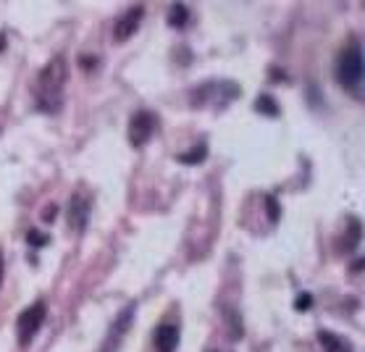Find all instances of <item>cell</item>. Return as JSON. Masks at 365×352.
<instances>
[{"mask_svg": "<svg viewBox=\"0 0 365 352\" xmlns=\"http://www.w3.org/2000/svg\"><path fill=\"white\" fill-rule=\"evenodd\" d=\"M142 16H144V6H134V8H129L124 16H118L116 24H113V39H116V42H127V39L137 32Z\"/></svg>", "mask_w": 365, "mask_h": 352, "instance_id": "52a82bcc", "label": "cell"}, {"mask_svg": "<svg viewBox=\"0 0 365 352\" xmlns=\"http://www.w3.org/2000/svg\"><path fill=\"white\" fill-rule=\"evenodd\" d=\"M134 315H137V305L131 302V305H127L121 313H118V318L113 321V326H111V331H108V337H105V350L103 352H116L118 344H121V340L127 337V331H129L131 321H134Z\"/></svg>", "mask_w": 365, "mask_h": 352, "instance_id": "5b68a950", "label": "cell"}, {"mask_svg": "<svg viewBox=\"0 0 365 352\" xmlns=\"http://www.w3.org/2000/svg\"><path fill=\"white\" fill-rule=\"evenodd\" d=\"M3 274H6V258H3V252H0V284H3Z\"/></svg>", "mask_w": 365, "mask_h": 352, "instance_id": "e0dca14e", "label": "cell"}, {"mask_svg": "<svg viewBox=\"0 0 365 352\" xmlns=\"http://www.w3.org/2000/svg\"><path fill=\"white\" fill-rule=\"evenodd\" d=\"M255 108H258L261 113H265V116H279V105H276V100L271 95H261V98L255 100Z\"/></svg>", "mask_w": 365, "mask_h": 352, "instance_id": "4fadbf2b", "label": "cell"}, {"mask_svg": "<svg viewBox=\"0 0 365 352\" xmlns=\"http://www.w3.org/2000/svg\"><path fill=\"white\" fill-rule=\"evenodd\" d=\"M66 84V61L64 55H55L50 64L39 71L37 79V105L42 111L55 113L61 108V92Z\"/></svg>", "mask_w": 365, "mask_h": 352, "instance_id": "6da1fadb", "label": "cell"}, {"mask_svg": "<svg viewBox=\"0 0 365 352\" xmlns=\"http://www.w3.org/2000/svg\"><path fill=\"white\" fill-rule=\"evenodd\" d=\"M315 337H318V344L324 347V352H355L353 344L344 337H339V334H334V331H324L321 328Z\"/></svg>", "mask_w": 365, "mask_h": 352, "instance_id": "9c48e42d", "label": "cell"}, {"mask_svg": "<svg viewBox=\"0 0 365 352\" xmlns=\"http://www.w3.org/2000/svg\"><path fill=\"white\" fill-rule=\"evenodd\" d=\"M26 242H29L32 248H45V245L50 242V237L37 232V229H29V232H26Z\"/></svg>", "mask_w": 365, "mask_h": 352, "instance_id": "5bb4252c", "label": "cell"}, {"mask_svg": "<svg viewBox=\"0 0 365 352\" xmlns=\"http://www.w3.org/2000/svg\"><path fill=\"white\" fill-rule=\"evenodd\" d=\"M160 129V118L153 111H137L129 118V145L131 147H144L156 137V131Z\"/></svg>", "mask_w": 365, "mask_h": 352, "instance_id": "277c9868", "label": "cell"}, {"mask_svg": "<svg viewBox=\"0 0 365 352\" xmlns=\"http://www.w3.org/2000/svg\"><path fill=\"white\" fill-rule=\"evenodd\" d=\"M55 213H58V208H55V205H48V208L42 210V221H53Z\"/></svg>", "mask_w": 365, "mask_h": 352, "instance_id": "2e32d148", "label": "cell"}, {"mask_svg": "<svg viewBox=\"0 0 365 352\" xmlns=\"http://www.w3.org/2000/svg\"><path fill=\"white\" fill-rule=\"evenodd\" d=\"M205 156H208V147L200 145V147H195V150H189V153L179 156V163H184V166H195V163H203Z\"/></svg>", "mask_w": 365, "mask_h": 352, "instance_id": "8fae6325", "label": "cell"}, {"mask_svg": "<svg viewBox=\"0 0 365 352\" xmlns=\"http://www.w3.org/2000/svg\"><path fill=\"white\" fill-rule=\"evenodd\" d=\"M347 229H350V232L341 237V245H339L341 252H353V250L360 245V221H357V219H350Z\"/></svg>", "mask_w": 365, "mask_h": 352, "instance_id": "30bf717a", "label": "cell"}, {"mask_svg": "<svg viewBox=\"0 0 365 352\" xmlns=\"http://www.w3.org/2000/svg\"><path fill=\"white\" fill-rule=\"evenodd\" d=\"M45 318H48V308H45L42 300H37L35 305H29L19 313V318H16V340H19L21 347H29V342L37 337Z\"/></svg>", "mask_w": 365, "mask_h": 352, "instance_id": "3957f363", "label": "cell"}, {"mask_svg": "<svg viewBox=\"0 0 365 352\" xmlns=\"http://www.w3.org/2000/svg\"><path fill=\"white\" fill-rule=\"evenodd\" d=\"M179 340H182V331L176 324H160L153 334V342H156L158 352H176L179 347Z\"/></svg>", "mask_w": 365, "mask_h": 352, "instance_id": "ba28073f", "label": "cell"}, {"mask_svg": "<svg viewBox=\"0 0 365 352\" xmlns=\"http://www.w3.org/2000/svg\"><path fill=\"white\" fill-rule=\"evenodd\" d=\"M187 16H189V11H187V6H184V3H176V6H171L169 26H184V24H187Z\"/></svg>", "mask_w": 365, "mask_h": 352, "instance_id": "7c38bea8", "label": "cell"}, {"mask_svg": "<svg viewBox=\"0 0 365 352\" xmlns=\"http://www.w3.org/2000/svg\"><path fill=\"white\" fill-rule=\"evenodd\" d=\"M90 208H92V197L84 189H79V192L71 195V203H68V229L71 232H82L87 226Z\"/></svg>", "mask_w": 365, "mask_h": 352, "instance_id": "8992f818", "label": "cell"}, {"mask_svg": "<svg viewBox=\"0 0 365 352\" xmlns=\"http://www.w3.org/2000/svg\"><path fill=\"white\" fill-rule=\"evenodd\" d=\"M6 48V37H3V32H0V50Z\"/></svg>", "mask_w": 365, "mask_h": 352, "instance_id": "ac0fdd59", "label": "cell"}, {"mask_svg": "<svg viewBox=\"0 0 365 352\" xmlns=\"http://www.w3.org/2000/svg\"><path fill=\"white\" fill-rule=\"evenodd\" d=\"M334 74L344 90H357L363 82V48L357 39H350L334 61Z\"/></svg>", "mask_w": 365, "mask_h": 352, "instance_id": "7a4b0ae2", "label": "cell"}, {"mask_svg": "<svg viewBox=\"0 0 365 352\" xmlns=\"http://www.w3.org/2000/svg\"><path fill=\"white\" fill-rule=\"evenodd\" d=\"M310 305H313V297H310V295H300V297H297V300H294V308H297V311H310Z\"/></svg>", "mask_w": 365, "mask_h": 352, "instance_id": "9a60e30c", "label": "cell"}]
</instances>
